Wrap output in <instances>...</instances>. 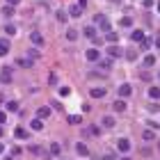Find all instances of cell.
<instances>
[{
  "mask_svg": "<svg viewBox=\"0 0 160 160\" xmlns=\"http://www.w3.org/2000/svg\"><path fill=\"white\" fill-rule=\"evenodd\" d=\"M94 23H96V25H98L103 32H108V30H110V18H108L105 14H96V16H94Z\"/></svg>",
  "mask_w": 160,
  "mask_h": 160,
  "instance_id": "6da1fadb",
  "label": "cell"
},
{
  "mask_svg": "<svg viewBox=\"0 0 160 160\" xmlns=\"http://www.w3.org/2000/svg\"><path fill=\"white\" fill-rule=\"evenodd\" d=\"M105 50H108V57H112V60H117V57H121V55H123V50L117 46V43H110V46H108Z\"/></svg>",
  "mask_w": 160,
  "mask_h": 160,
  "instance_id": "7a4b0ae2",
  "label": "cell"
},
{
  "mask_svg": "<svg viewBox=\"0 0 160 160\" xmlns=\"http://www.w3.org/2000/svg\"><path fill=\"white\" fill-rule=\"evenodd\" d=\"M87 60H89V62H98L101 60V50L98 48H89V50H87Z\"/></svg>",
  "mask_w": 160,
  "mask_h": 160,
  "instance_id": "3957f363",
  "label": "cell"
},
{
  "mask_svg": "<svg viewBox=\"0 0 160 160\" xmlns=\"http://www.w3.org/2000/svg\"><path fill=\"white\" fill-rule=\"evenodd\" d=\"M133 94V87L130 85H119V98H128Z\"/></svg>",
  "mask_w": 160,
  "mask_h": 160,
  "instance_id": "277c9868",
  "label": "cell"
},
{
  "mask_svg": "<svg viewBox=\"0 0 160 160\" xmlns=\"http://www.w3.org/2000/svg\"><path fill=\"white\" fill-rule=\"evenodd\" d=\"M30 41H32L37 48H41V46H43V37H41L39 32H30Z\"/></svg>",
  "mask_w": 160,
  "mask_h": 160,
  "instance_id": "5b68a950",
  "label": "cell"
},
{
  "mask_svg": "<svg viewBox=\"0 0 160 160\" xmlns=\"http://www.w3.org/2000/svg\"><path fill=\"white\" fill-rule=\"evenodd\" d=\"M0 80H2L5 85H7V82H12V69H9V67H5L2 71H0Z\"/></svg>",
  "mask_w": 160,
  "mask_h": 160,
  "instance_id": "8992f818",
  "label": "cell"
},
{
  "mask_svg": "<svg viewBox=\"0 0 160 160\" xmlns=\"http://www.w3.org/2000/svg\"><path fill=\"white\" fill-rule=\"evenodd\" d=\"M117 149L121 151V153H128V151H130V142H128V140H123V137H121V140L117 142Z\"/></svg>",
  "mask_w": 160,
  "mask_h": 160,
  "instance_id": "52a82bcc",
  "label": "cell"
},
{
  "mask_svg": "<svg viewBox=\"0 0 160 160\" xmlns=\"http://www.w3.org/2000/svg\"><path fill=\"white\" fill-rule=\"evenodd\" d=\"M92 98H103L105 96V87H92Z\"/></svg>",
  "mask_w": 160,
  "mask_h": 160,
  "instance_id": "ba28073f",
  "label": "cell"
},
{
  "mask_svg": "<svg viewBox=\"0 0 160 160\" xmlns=\"http://www.w3.org/2000/svg\"><path fill=\"white\" fill-rule=\"evenodd\" d=\"M37 114H39V119H48V117H50V114H53V110H50V108H48V105H41Z\"/></svg>",
  "mask_w": 160,
  "mask_h": 160,
  "instance_id": "9c48e42d",
  "label": "cell"
},
{
  "mask_svg": "<svg viewBox=\"0 0 160 160\" xmlns=\"http://www.w3.org/2000/svg\"><path fill=\"white\" fill-rule=\"evenodd\" d=\"M112 108H114V112H123V110H126V101H123V98H117V101L112 103Z\"/></svg>",
  "mask_w": 160,
  "mask_h": 160,
  "instance_id": "30bf717a",
  "label": "cell"
},
{
  "mask_svg": "<svg viewBox=\"0 0 160 160\" xmlns=\"http://www.w3.org/2000/svg\"><path fill=\"white\" fill-rule=\"evenodd\" d=\"M48 151H50V156H60V153H62V147H60V144H57V142H50Z\"/></svg>",
  "mask_w": 160,
  "mask_h": 160,
  "instance_id": "8fae6325",
  "label": "cell"
},
{
  "mask_svg": "<svg viewBox=\"0 0 160 160\" xmlns=\"http://www.w3.org/2000/svg\"><path fill=\"white\" fill-rule=\"evenodd\" d=\"M14 135H16V137H18V140H28V137H30V133H28V130H25V128H21V126H18L16 130H14Z\"/></svg>",
  "mask_w": 160,
  "mask_h": 160,
  "instance_id": "7c38bea8",
  "label": "cell"
},
{
  "mask_svg": "<svg viewBox=\"0 0 160 160\" xmlns=\"http://www.w3.org/2000/svg\"><path fill=\"white\" fill-rule=\"evenodd\" d=\"M76 151H78V156H85V158L89 156V149H87L82 142H78V144H76Z\"/></svg>",
  "mask_w": 160,
  "mask_h": 160,
  "instance_id": "4fadbf2b",
  "label": "cell"
},
{
  "mask_svg": "<svg viewBox=\"0 0 160 160\" xmlns=\"http://www.w3.org/2000/svg\"><path fill=\"white\" fill-rule=\"evenodd\" d=\"M149 96L153 98V101H160V87H156V85L149 87Z\"/></svg>",
  "mask_w": 160,
  "mask_h": 160,
  "instance_id": "5bb4252c",
  "label": "cell"
},
{
  "mask_svg": "<svg viewBox=\"0 0 160 160\" xmlns=\"http://www.w3.org/2000/svg\"><path fill=\"white\" fill-rule=\"evenodd\" d=\"M7 53H9V41H7V39H0V57L7 55Z\"/></svg>",
  "mask_w": 160,
  "mask_h": 160,
  "instance_id": "9a60e30c",
  "label": "cell"
},
{
  "mask_svg": "<svg viewBox=\"0 0 160 160\" xmlns=\"http://www.w3.org/2000/svg\"><path fill=\"white\" fill-rule=\"evenodd\" d=\"M98 67L108 71V69H110V67H112V57H105V60H103V57H101V60H98Z\"/></svg>",
  "mask_w": 160,
  "mask_h": 160,
  "instance_id": "2e32d148",
  "label": "cell"
},
{
  "mask_svg": "<svg viewBox=\"0 0 160 160\" xmlns=\"http://www.w3.org/2000/svg\"><path fill=\"white\" fill-rule=\"evenodd\" d=\"M117 39H119V34H117V32H112V30H108V32H105V41L117 43Z\"/></svg>",
  "mask_w": 160,
  "mask_h": 160,
  "instance_id": "e0dca14e",
  "label": "cell"
},
{
  "mask_svg": "<svg viewBox=\"0 0 160 160\" xmlns=\"http://www.w3.org/2000/svg\"><path fill=\"white\" fill-rule=\"evenodd\" d=\"M142 137H144V142H153L156 140V133H153V130H144V133H142Z\"/></svg>",
  "mask_w": 160,
  "mask_h": 160,
  "instance_id": "ac0fdd59",
  "label": "cell"
},
{
  "mask_svg": "<svg viewBox=\"0 0 160 160\" xmlns=\"http://www.w3.org/2000/svg\"><path fill=\"white\" fill-rule=\"evenodd\" d=\"M69 14H71V16H80V14H82V7H80V5H71Z\"/></svg>",
  "mask_w": 160,
  "mask_h": 160,
  "instance_id": "d6986e66",
  "label": "cell"
},
{
  "mask_svg": "<svg viewBox=\"0 0 160 160\" xmlns=\"http://www.w3.org/2000/svg\"><path fill=\"white\" fill-rule=\"evenodd\" d=\"M85 37L94 39V37H96V28H94V25H87V28H85Z\"/></svg>",
  "mask_w": 160,
  "mask_h": 160,
  "instance_id": "ffe728a7",
  "label": "cell"
},
{
  "mask_svg": "<svg viewBox=\"0 0 160 160\" xmlns=\"http://www.w3.org/2000/svg\"><path fill=\"white\" fill-rule=\"evenodd\" d=\"M5 108H7V112H18V103H16V101H9V103H5Z\"/></svg>",
  "mask_w": 160,
  "mask_h": 160,
  "instance_id": "44dd1931",
  "label": "cell"
},
{
  "mask_svg": "<svg viewBox=\"0 0 160 160\" xmlns=\"http://www.w3.org/2000/svg\"><path fill=\"white\" fill-rule=\"evenodd\" d=\"M119 25H121V28H130V25H133V18H130V16H123V18H119Z\"/></svg>",
  "mask_w": 160,
  "mask_h": 160,
  "instance_id": "7402d4cb",
  "label": "cell"
},
{
  "mask_svg": "<svg viewBox=\"0 0 160 160\" xmlns=\"http://www.w3.org/2000/svg\"><path fill=\"white\" fill-rule=\"evenodd\" d=\"M101 123H103L105 128H114V117H103V121H101Z\"/></svg>",
  "mask_w": 160,
  "mask_h": 160,
  "instance_id": "603a6c76",
  "label": "cell"
},
{
  "mask_svg": "<svg viewBox=\"0 0 160 160\" xmlns=\"http://www.w3.org/2000/svg\"><path fill=\"white\" fill-rule=\"evenodd\" d=\"M14 12H16V9H14L12 5H5V7H2V14H5L7 18H9V16H14Z\"/></svg>",
  "mask_w": 160,
  "mask_h": 160,
  "instance_id": "cb8c5ba5",
  "label": "cell"
},
{
  "mask_svg": "<svg viewBox=\"0 0 160 160\" xmlns=\"http://www.w3.org/2000/svg\"><path fill=\"white\" fill-rule=\"evenodd\" d=\"M130 39H133V41H142L144 39V32L142 30H135L133 34H130Z\"/></svg>",
  "mask_w": 160,
  "mask_h": 160,
  "instance_id": "d4e9b609",
  "label": "cell"
},
{
  "mask_svg": "<svg viewBox=\"0 0 160 160\" xmlns=\"http://www.w3.org/2000/svg\"><path fill=\"white\" fill-rule=\"evenodd\" d=\"M67 121L71 123V126H78V123H80V121H82V119H80V117H78V114H71V117H67Z\"/></svg>",
  "mask_w": 160,
  "mask_h": 160,
  "instance_id": "484cf974",
  "label": "cell"
},
{
  "mask_svg": "<svg viewBox=\"0 0 160 160\" xmlns=\"http://www.w3.org/2000/svg\"><path fill=\"white\" fill-rule=\"evenodd\" d=\"M153 64H156V57H153V55H147V57H144V67H153Z\"/></svg>",
  "mask_w": 160,
  "mask_h": 160,
  "instance_id": "4316f807",
  "label": "cell"
},
{
  "mask_svg": "<svg viewBox=\"0 0 160 160\" xmlns=\"http://www.w3.org/2000/svg\"><path fill=\"white\" fill-rule=\"evenodd\" d=\"M5 34H12V37H14V34H16V28H14L12 23H7L5 25Z\"/></svg>",
  "mask_w": 160,
  "mask_h": 160,
  "instance_id": "83f0119b",
  "label": "cell"
},
{
  "mask_svg": "<svg viewBox=\"0 0 160 160\" xmlns=\"http://www.w3.org/2000/svg\"><path fill=\"white\" fill-rule=\"evenodd\" d=\"M30 126H32L34 130H41V128H43V121H41V119H34V121L30 123Z\"/></svg>",
  "mask_w": 160,
  "mask_h": 160,
  "instance_id": "f1b7e54d",
  "label": "cell"
},
{
  "mask_svg": "<svg viewBox=\"0 0 160 160\" xmlns=\"http://www.w3.org/2000/svg\"><path fill=\"white\" fill-rule=\"evenodd\" d=\"M67 39H69V41H76V39H78V32H76V30H67Z\"/></svg>",
  "mask_w": 160,
  "mask_h": 160,
  "instance_id": "f546056e",
  "label": "cell"
},
{
  "mask_svg": "<svg viewBox=\"0 0 160 160\" xmlns=\"http://www.w3.org/2000/svg\"><path fill=\"white\" fill-rule=\"evenodd\" d=\"M18 67H32V60H16Z\"/></svg>",
  "mask_w": 160,
  "mask_h": 160,
  "instance_id": "4dcf8cb0",
  "label": "cell"
},
{
  "mask_svg": "<svg viewBox=\"0 0 160 160\" xmlns=\"http://www.w3.org/2000/svg\"><path fill=\"white\" fill-rule=\"evenodd\" d=\"M140 80H144V82H149V80H151V73H149V71H142V73H140Z\"/></svg>",
  "mask_w": 160,
  "mask_h": 160,
  "instance_id": "1f68e13d",
  "label": "cell"
},
{
  "mask_svg": "<svg viewBox=\"0 0 160 160\" xmlns=\"http://www.w3.org/2000/svg\"><path fill=\"white\" fill-rule=\"evenodd\" d=\"M126 57H128V60H135V57H137V50H126Z\"/></svg>",
  "mask_w": 160,
  "mask_h": 160,
  "instance_id": "d6a6232c",
  "label": "cell"
},
{
  "mask_svg": "<svg viewBox=\"0 0 160 160\" xmlns=\"http://www.w3.org/2000/svg\"><path fill=\"white\" fill-rule=\"evenodd\" d=\"M140 43H142V50H147V48H149V46H151V41H149V39H147V37H144V39H142V41H140Z\"/></svg>",
  "mask_w": 160,
  "mask_h": 160,
  "instance_id": "836d02e7",
  "label": "cell"
},
{
  "mask_svg": "<svg viewBox=\"0 0 160 160\" xmlns=\"http://www.w3.org/2000/svg\"><path fill=\"white\" fill-rule=\"evenodd\" d=\"M57 21H60V23H64V21H67V14H64V12H57Z\"/></svg>",
  "mask_w": 160,
  "mask_h": 160,
  "instance_id": "e575fe53",
  "label": "cell"
},
{
  "mask_svg": "<svg viewBox=\"0 0 160 160\" xmlns=\"http://www.w3.org/2000/svg\"><path fill=\"white\" fill-rule=\"evenodd\" d=\"M60 94H62V96H69V94H71V89H69V87H62V89H60Z\"/></svg>",
  "mask_w": 160,
  "mask_h": 160,
  "instance_id": "d590c367",
  "label": "cell"
},
{
  "mask_svg": "<svg viewBox=\"0 0 160 160\" xmlns=\"http://www.w3.org/2000/svg\"><path fill=\"white\" fill-rule=\"evenodd\" d=\"M149 128L156 130V128H160V123H158V121H149Z\"/></svg>",
  "mask_w": 160,
  "mask_h": 160,
  "instance_id": "8d00e7d4",
  "label": "cell"
},
{
  "mask_svg": "<svg viewBox=\"0 0 160 160\" xmlns=\"http://www.w3.org/2000/svg\"><path fill=\"white\" fill-rule=\"evenodd\" d=\"M21 153V147H12V156H18Z\"/></svg>",
  "mask_w": 160,
  "mask_h": 160,
  "instance_id": "74e56055",
  "label": "cell"
},
{
  "mask_svg": "<svg viewBox=\"0 0 160 160\" xmlns=\"http://www.w3.org/2000/svg\"><path fill=\"white\" fill-rule=\"evenodd\" d=\"M18 2H21V0H7V5H12V7H16Z\"/></svg>",
  "mask_w": 160,
  "mask_h": 160,
  "instance_id": "f35d334b",
  "label": "cell"
},
{
  "mask_svg": "<svg viewBox=\"0 0 160 160\" xmlns=\"http://www.w3.org/2000/svg\"><path fill=\"white\" fill-rule=\"evenodd\" d=\"M78 5L82 7V9H85V7H87V0H78Z\"/></svg>",
  "mask_w": 160,
  "mask_h": 160,
  "instance_id": "ab89813d",
  "label": "cell"
},
{
  "mask_svg": "<svg viewBox=\"0 0 160 160\" xmlns=\"http://www.w3.org/2000/svg\"><path fill=\"white\" fill-rule=\"evenodd\" d=\"M5 119H7V117H5V112L0 110V123H5Z\"/></svg>",
  "mask_w": 160,
  "mask_h": 160,
  "instance_id": "60d3db41",
  "label": "cell"
},
{
  "mask_svg": "<svg viewBox=\"0 0 160 160\" xmlns=\"http://www.w3.org/2000/svg\"><path fill=\"white\" fill-rule=\"evenodd\" d=\"M103 160H114V156H112V153H108V156H105Z\"/></svg>",
  "mask_w": 160,
  "mask_h": 160,
  "instance_id": "b9f144b4",
  "label": "cell"
},
{
  "mask_svg": "<svg viewBox=\"0 0 160 160\" xmlns=\"http://www.w3.org/2000/svg\"><path fill=\"white\" fill-rule=\"evenodd\" d=\"M156 48L160 50V37H156Z\"/></svg>",
  "mask_w": 160,
  "mask_h": 160,
  "instance_id": "7bdbcfd3",
  "label": "cell"
},
{
  "mask_svg": "<svg viewBox=\"0 0 160 160\" xmlns=\"http://www.w3.org/2000/svg\"><path fill=\"white\" fill-rule=\"evenodd\" d=\"M5 135V130H2V123H0V137H2Z\"/></svg>",
  "mask_w": 160,
  "mask_h": 160,
  "instance_id": "ee69618b",
  "label": "cell"
},
{
  "mask_svg": "<svg viewBox=\"0 0 160 160\" xmlns=\"http://www.w3.org/2000/svg\"><path fill=\"white\" fill-rule=\"evenodd\" d=\"M2 151H5V147H2V144H0V153H2Z\"/></svg>",
  "mask_w": 160,
  "mask_h": 160,
  "instance_id": "f6af8a7d",
  "label": "cell"
},
{
  "mask_svg": "<svg viewBox=\"0 0 160 160\" xmlns=\"http://www.w3.org/2000/svg\"><path fill=\"white\" fill-rule=\"evenodd\" d=\"M112 2H121V0H112Z\"/></svg>",
  "mask_w": 160,
  "mask_h": 160,
  "instance_id": "bcb514c9",
  "label": "cell"
},
{
  "mask_svg": "<svg viewBox=\"0 0 160 160\" xmlns=\"http://www.w3.org/2000/svg\"><path fill=\"white\" fill-rule=\"evenodd\" d=\"M158 12H160V2H158Z\"/></svg>",
  "mask_w": 160,
  "mask_h": 160,
  "instance_id": "7dc6e473",
  "label": "cell"
},
{
  "mask_svg": "<svg viewBox=\"0 0 160 160\" xmlns=\"http://www.w3.org/2000/svg\"><path fill=\"white\" fill-rule=\"evenodd\" d=\"M121 160H130V158H121Z\"/></svg>",
  "mask_w": 160,
  "mask_h": 160,
  "instance_id": "c3c4849f",
  "label": "cell"
},
{
  "mask_svg": "<svg viewBox=\"0 0 160 160\" xmlns=\"http://www.w3.org/2000/svg\"><path fill=\"white\" fill-rule=\"evenodd\" d=\"M158 80H160V71H158Z\"/></svg>",
  "mask_w": 160,
  "mask_h": 160,
  "instance_id": "681fc988",
  "label": "cell"
},
{
  "mask_svg": "<svg viewBox=\"0 0 160 160\" xmlns=\"http://www.w3.org/2000/svg\"><path fill=\"white\" fill-rule=\"evenodd\" d=\"M7 160H14V158H7Z\"/></svg>",
  "mask_w": 160,
  "mask_h": 160,
  "instance_id": "f907efd6",
  "label": "cell"
},
{
  "mask_svg": "<svg viewBox=\"0 0 160 160\" xmlns=\"http://www.w3.org/2000/svg\"><path fill=\"white\" fill-rule=\"evenodd\" d=\"M158 149H160V142H158Z\"/></svg>",
  "mask_w": 160,
  "mask_h": 160,
  "instance_id": "816d5d0a",
  "label": "cell"
}]
</instances>
